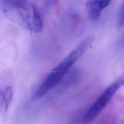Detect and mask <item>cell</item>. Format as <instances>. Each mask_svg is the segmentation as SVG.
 <instances>
[{"label":"cell","mask_w":124,"mask_h":124,"mask_svg":"<svg viewBox=\"0 0 124 124\" xmlns=\"http://www.w3.org/2000/svg\"><path fill=\"white\" fill-rule=\"evenodd\" d=\"M1 10L7 18L32 33H40L44 27L41 13L37 7L25 0H3Z\"/></svg>","instance_id":"6da1fadb"},{"label":"cell","mask_w":124,"mask_h":124,"mask_svg":"<svg viewBox=\"0 0 124 124\" xmlns=\"http://www.w3.org/2000/svg\"><path fill=\"white\" fill-rule=\"evenodd\" d=\"M98 124H115V118L112 115H108L104 117Z\"/></svg>","instance_id":"52a82bcc"},{"label":"cell","mask_w":124,"mask_h":124,"mask_svg":"<svg viewBox=\"0 0 124 124\" xmlns=\"http://www.w3.org/2000/svg\"><path fill=\"white\" fill-rule=\"evenodd\" d=\"M110 1H87L85 3V9L87 11L88 17L91 21H97L104 10L110 5Z\"/></svg>","instance_id":"277c9868"},{"label":"cell","mask_w":124,"mask_h":124,"mask_svg":"<svg viewBox=\"0 0 124 124\" xmlns=\"http://www.w3.org/2000/svg\"><path fill=\"white\" fill-rule=\"evenodd\" d=\"M124 85V73L120 75L115 80H113L109 85L106 87V89L101 93V95L95 100V102L88 108L81 118L82 124H88L92 122L108 106L112 97L116 94V92Z\"/></svg>","instance_id":"3957f363"},{"label":"cell","mask_w":124,"mask_h":124,"mask_svg":"<svg viewBox=\"0 0 124 124\" xmlns=\"http://www.w3.org/2000/svg\"><path fill=\"white\" fill-rule=\"evenodd\" d=\"M14 97V90L11 85L3 86L0 90V101H1V110L2 113H6L9 109Z\"/></svg>","instance_id":"5b68a950"},{"label":"cell","mask_w":124,"mask_h":124,"mask_svg":"<svg viewBox=\"0 0 124 124\" xmlns=\"http://www.w3.org/2000/svg\"><path fill=\"white\" fill-rule=\"evenodd\" d=\"M118 25L119 26H123L124 25V2L122 3L120 10H119V14H118Z\"/></svg>","instance_id":"8992f818"},{"label":"cell","mask_w":124,"mask_h":124,"mask_svg":"<svg viewBox=\"0 0 124 124\" xmlns=\"http://www.w3.org/2000/svg\"><path fill=\"white\" fill-rule=\"evenodd\" d=\"M94 42V37H87L82 40L73 50H71L67 56H65L44 78L35 92L36 98H42L51 89H53L65 77V75L71 70L74 64L90 48Z\"/></svg>","instance_id":"7a4b0ae2"}]
</instances>
